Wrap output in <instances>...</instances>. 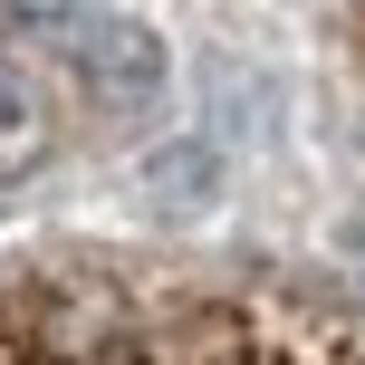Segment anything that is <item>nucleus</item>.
Returning <instances> with one entry per match:
<instances>
[{
	"label": "nucleus",
	"mask_w": 365,
	"mask_h": 365,
	"mask_svg": "<svg viewBox=\"0 0 365 365\" xmlns=\"http://www.w3.org/2000/svg\"><path fill=\"white\" fill-rule=\"evenodd\" d=\"M38 145V77L19 68V38H0V154Z\"/></svg>",
	"instance_id": "f03ea898"
},
{
	"label": "nucleus",
	"mask_w": 365,
	"mask_h": 365,
	"mask_svg": "<svg viewBox=\"0 0 365 365\" xmlns=\"http://www.w3.org/2000/svg\"><path fill=\"white\" fill-rule=\"evenodd\" d=\"M19 38H38L106 115H145L154 96H164V77H173L164 38H154L145 19H115V10H29Z\"/></svg>",
	"instance_id": "f257e3e1"
}]
</instances>
